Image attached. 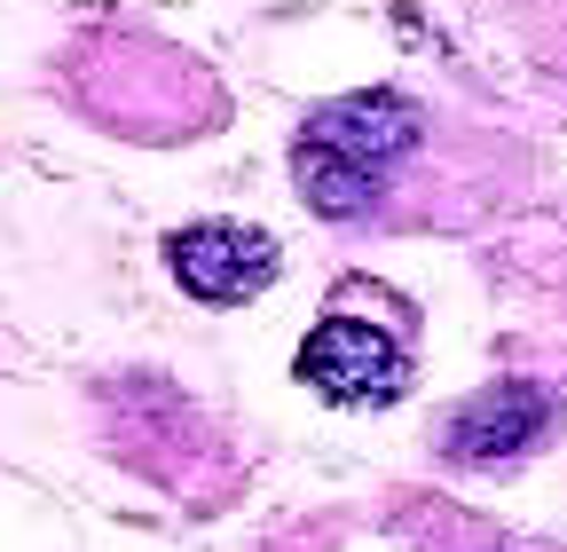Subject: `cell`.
Masks as SVG:
<instances>
[{"instance_id":"277c9868","label":"cell","mask_w":567,"mask_h":552,"mask_svg":"<svg viewBox=\"0 0 567 552\" xmlns=\"http://www.w3.org/2000/svg\"><path fill=\"white\" fill-rule=\"evenodd\" d=\"M559 410H567V395H551L536 379H496L473 402H457L442 450L465 458V466H513V458H528L559 435Z\"/></svg>"},{"instance_id":"7a4b0ae2","label":"cell","mask_w":567,"mask_h":552,"mask_svg":"<svg viewBox=\"0 0 567 552\" xmlns=\"http://www.w3.org/2000/svg\"><path fill=\"white\" fill-rule=\"evenodd\" d=\"M300 379L339 410H386L410 395V339L363 308H331L300 339Z\"/></svg>"},{"instance_id":"3957f363","label":"cell","mask_w":567,"mask_h":552,"mask_svg":"<svg viewBox=\"0 0 567 552\" xmlns=\"http://www.w3.org/2000/svg\"><path fill=\"white\" fill-rule=\"evenodd\" d=\"M166 268H174V285L205 308H237L252 293H268V276L284 268L276 237L252 229V222H189L166 237Z\"/></svg>"},{"instance_id":"6da1fadb","label":"cell","mask_w":567,"mask_h":552,"mask_svg":"<svg viewBox=\"0 0 567 552\" xmlns=\"http://www.w3.org/2000/svg\"><path fill=\"white\" fill-rule=\"evenodd\" d=\"M425 151V111L410 95H339L323 103L300 143H292V182L308 197V214L323 222H394L402 214V182H410V159Z\"/></svg>"}]
</instances>
